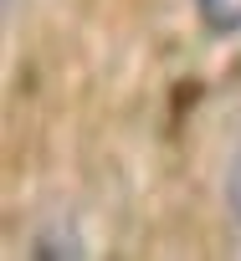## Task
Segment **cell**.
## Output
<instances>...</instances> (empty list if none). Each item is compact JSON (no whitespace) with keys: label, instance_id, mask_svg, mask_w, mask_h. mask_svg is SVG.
<instances>
[{"label":"cell","instance_id":"obj_1","mask_svg":"<svg viewBox=\"0 0 241 261\" xmlns=\"http://www.w3.org/2000/svg\"><path fill=\"white\" fill-rule=\"evenodd\" d=\"M195 11L210 36H236L241 31V0H195Z\"/></svg>","mask_w":241,"mask_h":261},{"label":"cell","instance_id":"obj_2","mask_svg":"<svg viewBox=\"0 0 241 261\" xmlns=\"http://www.w3.org/2000/svg\"><path fill=\"white\" fill-rule=\"evenodd\" d=\"M231 210L241 215V149H236V159H231Z\"/></svg>","mask_w":241,"mask_h":261}]
</instances>
